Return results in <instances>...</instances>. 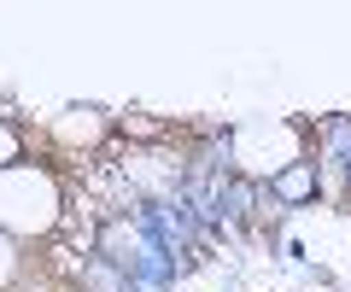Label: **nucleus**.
<instances>
[{"instance_id": "obj_1", "label": "nucleus", "mask_w": 351, "mask_h": 292, "mask_svg": "<svg viewBox=\"0 0 351 292\" xmlns=\"http://www.w3.org/2000/svg\"><path fill=\"white\" fill-rule=\"evenodd\" d=\"M59 222V187L41 164H12L0 170V228L6 234H47Z\"/></svg>"}, {"instance_id": "obj_2", "label": "nucleus", "mask_w": 351, "mask_h": 292, "mask_svg": "<svg viewBox=\"0 0 351 292\" xmlns=\"http://www.w3.org/2000/svg\"><path fill=\"white\" fill-rule=\"evenodd\" d=\"M263 187H269V199L293 216V211H304L311 199H322V170H316V158H299V164H287L281 176H269Z\"/></svg>"}, {"instance_id": "obj_3", "label": "nucleus", "mask_w": 351, "mask_h": 292, "mask_svg": "<svg viewBox=\"0 0 351 292\" xmlns=\"http://www.w3.org/2000/svg\"><path fill=\"white\" fill-rule=\"evenodd\" d=\"M12 164H24V146H18V129L0 117V170H12Z\"/></svg>"}]
</instances>
